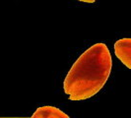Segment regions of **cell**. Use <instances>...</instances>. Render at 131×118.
Here are the masks:
<instances>
[{"instance_id": "7a4b0ae2", "label": "cell", "mask_w": 131, "mask_h": 118, "mask_svg": "<svg viewBox=\"0 0 131 118\" xmlns=\"http://www.w3.org/2000/svg\"><path fill=\"white\" fill-rule=\"evenodd\" d=\"M114 53L115 56L131 70V38L118 39L114 43Z\"/></svg>"}, {"instance_id": "3957f363", "label": "cell", "mask_w": 131, "mask_h": 118, "mask_svg": "<svg viewBox=\"0 0 131 118\" xmlns=\"http://www.w3.org/2000/svg\"><path fill=\"white\" fill-rule=\"evenodd\" d=\"M33 118H68L69 116L57 107L46 105L38 108L32 115Z\"/></svg>"}, {"instance_id": "6da1fadb", "label": "cell", "mask_w": 131, "mask_h": 118, "mask_svg": "<svg viewBox=\"0 0 131 118\" xmlns=\"http://www.w3.org/2000/svg\"><path fill=\"white\" fill-rule=\"evenodd\" d=\"M112 59L107 46L99 42L80 55L66 76L63 89L70 100L94 97L105 85L112 72Z\"/></svg>"}, {"instance_id": "277c9868", "label": "cell", "mask_w": 131, "mask_h": 118, "mask_svg": "<svg viewBox=\"0 0 131 118\" xmlns=\"http://www.w3.org/2000/svg\"><path fill=\"white\" fill-rule=\"evenodd\" d=\"M78 1H81V2H85V3H94L96 0H78Z\"/></svg>"}]
</instances>
